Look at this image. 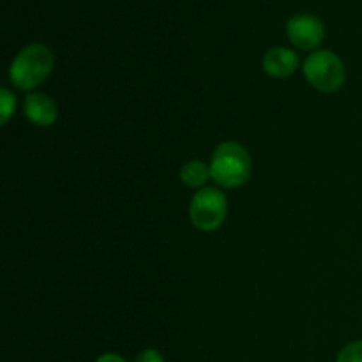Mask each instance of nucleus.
Segmentation results:
<instances>
[{
	"label": "nucleus",
	"instance_id": "nucleus-8",
	"mask_svg": "<svg viewBox=\"0 0 362 362\" xmlns=\"http://www.w3.org/2000/svg\"><path fill=\"white\" fill-rule=\"evenodd\" d=\"M179 175L182 184H186L187 187H194V189H204V187H207L205 184L209 182V179H212L211 166L205 165L204 161H198V159L186 163L180 168Z\"/></svg>",
	"mask_w": 362,
	"mask_h": 362
},
{
	"label": "nucleus",
	"instance_id": "nucleus-7",
	"mask_svg": "<svg viewBox=\"0 0 362 362\" xmlns=\"http://www.w3.org/2000/svg\"><path fill=\"white\" fill-rule=\"evenodd\" d=\"M262 66L269 76L288 78L296 73L297 66H299V57L293 49L278 46V48H272L265 53Z\"/></svg>",
	"mask_w": 362,
	"mask_h": 362
},
{
	"label": "nucleus",
	"instance_id": "nucleus-5",
	"mask_svg": "<svg viewBox=\"0 0 362 362\" xmlns=\"http://www.w3.org/2000/svg\"><path fill=\"white\" fill-rule=\"evenodd\" d=\"M286 34H288V39L293 46H297L303 52H310L324 41V21L311 13L293 14L286 23Z\"/></svg>",
	"mask_w": 362,
	"mask_h": 362
},
{
	"label": "nucleus",
	"instance_id": "nucleus-1",
	"mask_svg": "<svg viewBox=\"0 0 362 362\" xmlns=\"http://www.w3.org/2000/svg\"><path fill=\"white\" fill-rule=\"evenodd\" d=\"M55 57L48 46L32 42L21 48L9 66V80L16 88L30 92L52 74Z\"/></svg>",
	"mask_w": 362,
	"mask_h": 362
},
{
	"label": "nucleus",
	"instance_id": "nucleus-10",
	"mask_svg": "<svg viewBox=\"0 0 362 362\" xmlns=\"http://www.w3.org/2000/svg\"><path fill=\"white\" fill-rule=\"evenodd\" d=\"M336 362H362V339L361 341L349 343L338 354V361Z\"/></svg>",
	"mask_w": 362,
	"mask_h": 362
},
{
	"label": "nucleus",
	"instance_id": "nucleus-2",
	"mask_svg": "<svg viewBox=\"0 0 362 362\" xmlns=\"http://www.w3.org/2000/svg\"><path fill=\"white\" fill-rule=\"evenodd\" d=\"M211 175L218 186L235 189L251 177V158L246 147L237 141H223L211 158Z\"/></svg>",
	"mask_w": 362,
	"mask_h": 362
},
{
	"label": "nucleus",
	"instance_id": "nucleus-4",
	"mask_svg": "<svg viewBox=\"0 0 362 362\" xmlns=\"http://www.w3.org/2000/svg\"><path fill=\"white\" fill-rule=\"evenodd\" d=\"M228 212V202L218 187H204L194 193L189 204L191 223L202 232H214L221 228Z\"/></svg>",
	"mask_w": 362,
	"mask_h": 362
},
{
	"label": "nucleus",
	"instance_id": "nucleus-6",
	"mask_svg": "<svg viewBox=\"0 0 362 362\" xmlns=\"http://www.w3.org/2000/svg\"><path fill=\"white\" fill-rule=\"evenodd\" d=\"M23 112L25 117L30 120L34 126L48 127L59 117V106L57 103L49 98L48 94L42 92H32L25 98L23 101Z\"/></svg>",
	"mask_w": 362,
	"mask_h": 362
},
{
	"label": "nucleus",
	"instance_id": "nucleus-3",
	"mask_svg": "<svg viewBox=\"0 0 362 362\" xmlns=\"http://www.w3.org/2000/svg\"><path fill=\"white\" fill-rule=\"evenodd\" d=\"M304 78L320 92H336L345 83V64L331 49H317L304 60Z\"/></svg>",
	"mask_w": 362,
	"mask_h": 362
},
{
	"label": "nucleus",
	"instance_id": "nucleus-9",
	"mask_svg": "<svg viewBox=\"0 0 362 362\" xmlns=\"http://www.w3.org/2000/svg\"><path fill=\"white\" fill-rule=\"evenodd\" d=\"M14 110H16V98L9 88H2L0 90V122H2V126L9 122Z\"/></svg>",
	"mask_w": 362,
	"mask_h": 362
},
{
	"label": "nucleus",
	"instance_id": "nucleus-12",
	"mask_svg": "<svg viewBox=\"0 0 362 362\" xmlns=\"http://www.w3.org/2000/svg\"><path fill=\"white\" fill-rule=\"evenodd\" d=\"M95 362H127V361L124 359V357L117 356V354H105V356L99 357Z\"/></svg>",
	"mask_w": 362,
	"mask_h": 362
},
{
	"label": "nucleus",
	"instance_id": "nucleus-11",
	"mask_svg": "<svg viewBox=\"0 0 362 362\" xmlns=\"http://www.w3.org/2000/svg\"><path fill=\"white\" fill-rule=\"evenodd\" d=\"M134 362H165V357H163L158 350L148 349V350H144Z\"/></svg>",
	"mask_w": 362,
	"mask_h": 362
}]
</instances>
